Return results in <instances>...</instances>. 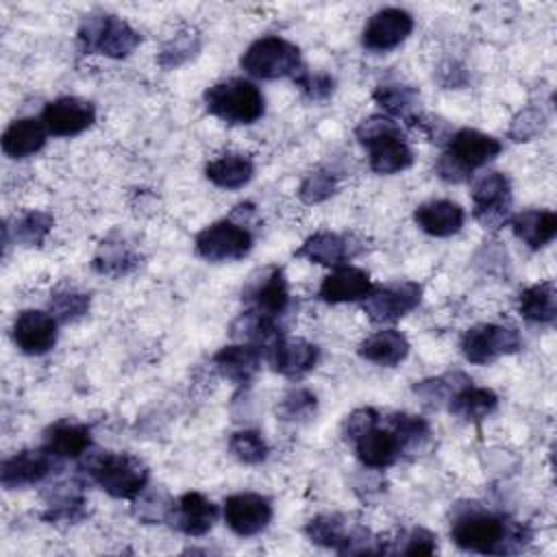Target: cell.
Wrapping results in <instances>:
<instances>
[{
	"label": "cell",
	"instance_id": "6da1fadb",
	"mask_svg": "<svg viewBox=\"0 0 557 557\" xmlns=\"http://www.w3.org/2000/svg\"><path fill=\"white\" fill-rule=\"evenodd\" d=\"M450 537L459 548L470 553L513 555L531 544L533 531L505 513L490 511L476 503H463L455 507Z\"/></svg>",
	"mask_w": 557,
	"mask_h": 557
},
{
	"label": "cell",
	"instance_id": "7a4b0ae2",
	"mask_svg": "<svg viewBox=\"0 0 557 557\" xmlns=\"http://www.w3.org/2000/svg\"><path fill=\"white\" fill-rule=\"evenodd\" d=\"M355 137L368 150L370 170L376 174H396L413 163V150L407 144L400 122L389 115H370L355 128Z\"/></svg>",
	"mask_w": 557,
	"mask_h": 557
},
{
	"label": "cell",
	"instance_id": "3957f363",
	"mask_svg": "<svg viewBox=\"0 0 557 557\" xmlns=\"http://www.w3.org/2000/svg\"><path fill=\"white\" fill-rule=\"evenodd\" d=\"M500 150L503 144L496 137L474 128H459L448 137L446 150L437 157L435 174L446 183H463L476 168L496 159Z\"/></svg>",
	"mask_w": 557,
	"mask_h": 557
},
{
	"label": "cell",
	"instance_id": "277c9868",
	"mask_svg": "<svg viewBox=\"0 0 557 557\" xmlns=\"http://www.w3.org/2000/svg\"><path fill=\"white\" fill-rule=\"evenodd\" d=\"M83 470L100 490L122 500H133L150 481L148 466L131 453H87Z\"/></svg>",
	"mask_w": 557,
	"mask_h": 557
},
{
	"label": "cell",
	"instance_id": "5b68a950",
	"mask_svg": "<svg viewBox=\"0 0 557 557\" xmlns=\"http://www.w3.org/2000/svg\"><path fill=\"white\" fill-rule=\"evenodd\" d=\"M305 533L339 555H379V535L344 513H320L307 522Z\"/></svg>",
	"mask_w": 557,
	"mask_h": 557
},
{
	"label": "cell",
	"instance_id": "8992f818",
	"mask_svg": "<svg viewBox=\"0 0 557 557\" xmlns=\"http://www.w3.org/2000/svg\"><path fill=\"white\" fill-rule=\"evenodd\" d=\"M202 100L211 115L228 124H252L265 113L263 94L246 78L220 81L205 91Z\"/></svg>",
	"mask_w": 557,
	"mask_h": 557
},
{
	"label": "cell",
	"instance_id": "52a82bcc",
	"mask_svg": "<svg viewBox=\"0 0 557 557\" xmlns=\"http://www.w3.org/2000/svg\"><path fill=\"white\" fill-rule=\"evenodd\" d=\"M139 41L141 35L126 20L111 13H89L78 26V44L85 54L124 59L139 46Z\"/></svg>",
	"mask_w": 557,
	"mask_h": 557
},
{
	"label": "cell",
	"instance_id": "ba28073f",
	"mask_svg": "<svg viewBox=\"0 0 557 557\" xmlns=\"http://www.w3.org/2000/svg\"><path fill=\"white\" fill-rule=\"evenodd\" d=\"M239 65L246 74L261 81L294 78L305 65L296 44L278 35H265L255 39L242 54Z\"/></svg>",
	"mask_w": 557,
	"mask_h": 557
},
{
	"label": "cell",
	"instance_id": "9c48e42d",
	"mask_svg": "<svg viewBox=\"0 0 557 557\" xmlns=\"http://www.w3.org/2000/svg\"><path fill=\"white\" fill-rule=\"evenodd\" d=\"M472 215L487 228L498 231L511 220V181L498 170H487L472 178Z\"/></svg>",
	"mask_w": 557,
	"mask_h": 557
},
{
	"label": "cell",
	"instance_id": "30bf717a",
	"mask_svg": "<svg viewBox=\"0 0 557 557\" xmlns=\"http://www.w3.org/2000/svg\"><path fill=\"white\" fill-rule=\"evenodd\" d=\"M196 252L211 263H226L244 259L252 246L255 237L246 222H235L233 218L218 220L205 226L194 239Z\"/></svg>",
	"mask_w": 557,
	"mask_h": 557
},
{
	"label": "cell",
	"instance_id": "8fae6325",
	"mask_svg": "<svg viewBox=\"0 0 557 557\" xmlns=\"http://www.w3.org/2000/svg\"><path fill=\"white\" fill-rule=\"evenodd\" d=\"M242 302L248 311L274 320L283 318L289 309V285L283 268L265 265L255 270L242 287Z\"/></svg>",
	"mask_w": 557,
	"mask_h": 557
},
{
	"label": "cell",
	"instance_id": "7c38bea8",
	"mask_svg": "<svg viewBox=\"0 0 557 557\" xmlns=\"http://www.w3.org/2000/svg\"><path fill=\"white\" fill-rule=\"evenodd\" d=\"M522 348V337L516 329L483 322L470 326L461 337V355L474 366H487L498 357L513 355Z\"/></svg>",
	"mask_w": 557,
	"mask_h": 557
},
{
	"label": "cell",
	"instance_id": "4fadbf2b",
	"mask_svg": "<svg viewBox=\"0 0 557 557\" xmlns=\"http://www.w3.org/2000/svg\"><path fill=\"white\" fill-rule=\"evenodd\" d=\"M422 300V285L416 281H392L374 285V289L361 300L363 313L379 324L396 322L413 311Z\"/></svg>",
	"mask_w": 557,
	"mask_h": 557
},
{
	"label": "cell",
	"instance_id": "5bb4252c",
	"mask_svg": "<svg viewBox=\"0 0 557 557\" xmlns=\"http://www.w3.org/2000/svg\"><path fill=\"white\" fill-rule=\"evenodd\" d=\"M272 500L257 492L231 494L224 500L222 516L226 527L239 537H252L268 529L272 520Z\"/></svg>",
	"mask_w": 557,
	"mask_h": 557
},
{
	"label": "cell",
	"instance_id": "9a60e30c",
	"mask_svg": "<svg viewBox=\"0 0 557 557\" xmlns=\"http://www.w3.org/2000/svg\"><path fill=\"white\" fill-rule=\"evenodd\" d=\"M413 30V15L400 7H385L370 15L361 30V46L370 52H387L400 46Z\"/></svg>",
	"mask_w": 557,
	"mask_h": 557
},
{
	"label": "cell",
	"instance_id": "2e32d148",
	"mask_svg": "<svg viewBox=\"0 0 557 557\" xmlns=\"http://www.w3.org/2000/svg\"><path fill=\"white\" fill-rule=\"evenodd\" d=\"M11 335L15 346L24 355H46L54 348L57 335H59V322L50 311L41 309H24L15 315Z\"/></svg>",
	"mask_w": 557,
	"mask_h": 557
},
{
	"label": "cell",
	"instance_id": "e0dca14e",
	"mask_svg": "<svg viewBox=\"0 0 557 557\" xmlns=\"http://www.w3.org/2000/svg\"><path fill=\"white\" fill-rule=\"evenodd\" d=\"M41 122L54 137H74L96 122V107L78 96H61L44 107Z\"/></svg>",
	"mask_w": 557,
	"mask_h": 557
},
{
	"label": "cell",
	"instance_id": "ac0fdd59",
	"mask_svg": "<svg viewBox=\"0 0 557 557\" xmlns=\"http://www.w3.org/2000/svg\"><path fill=\"white\" fill-rule=\"evenodd\" d=\"M359 252H361V242L357 237L339 235L331 231H318L309 235L294 255L318 265L339 268V265H346Z\"/></svg>",
	"mask_w": 557,
	"mask_h": 557
},
{
	"label": "cell",
	"instance_id": "d6986e66",
	"mask_svg": "<svg viewBox=\"0 0 557 557\" xmlns=\"http://www.w3.org/2000/svg\"><path fill=\"white\" fill-rule=\"evenodd\" d=\"M54 459L57 457H52L44 446L41 448H24L2 461L0 483L4 490L35 485L52 472Z\"/></svg>",
	"mask_w": 557,
	"mask_h": 557
},
{
	"label": "cell",
	"instance_id": "ffe728a7",
	"mask_svg": "<svg viewBox=\"0 0 557 557\" xmlns=\"http://www.w3.org/2000/svg\"><path fill=\"white\" fill-rule=\"evenodd\" d=\"M265 359L270 361L274 372H278L287 379H300L315 368V363L320 359V348L302 337L283 335L265 352Z\"/></svg>",
	"mask_w": 557,
	"mask_h": 557
},
{
	"label": "cell",
	"instance_id": "44dd1931",
	"mask_svg": "<svg viewBox=\"0 0 557 557\" xmlns=\"http://www.w3.org/2000/svg\"><path fill=\"white\" fill-rule=\"evenodd\" d=\"M261 359H263V352L257 346L237 342V344L222 346L211 357V363L218 370V374L231 381L233 385L248 387L261 370Z\"/></svg>",
	"mask_w": 557,
	"mask_h": 557
},
{
	"label": "cell",
	"instance_id": "7402d4cb",
	"mask_svg": "<svg viewBox=\"0 0 557 557\" xmlns=\"http://www.w3.org/2000/svg\"><path fill=\"white\" fill-rule=\"evenodd\" d=\"M220 516L218 505L200 492H185L174 500L170 524L189 537L207 535Z\"/></svg>",
	"mask_w": 557,
	"mask_h": 557
},
{
	"label": "cell",
	"instance_id": "603a6c76",
	"mask_svg": "<svg viewBox=\"0 0 557 557\" xmlns=\"http://www.w3.org/2000/svg\"><path fill=\"white\" fill-rule=\"evenodd\" d=\"M372 289H374V283L370 274L361 268L346 263V265L333 268V272L322 278L318 296L329 305H342V302L363 300Z\"/></svg>",
	"mask_w": 557,
	"mask_h": 557
},
{
	"label": "cell",
	"instance_id": "cb8c5ba5",
	"mask_svg": "<svg viewBox=\"0 0 557 557\" xmlns=\"http://www.w3.org/2000/svg\"><path fill=\"white\" fill-rule=\"evenodd\" d=\"M352 448H355L357 459L370 470L389 468L403 457L400 444H398L396 435L392 433V429L379 426V424H374L363 435H359L352 442Z\"/></svg>",
	"mask_w": 557,
	"mask_h": 557
},
{
	"label": "cell",
	"instance_id": "d4e9b609",
	"mask_svg": "<svg viewBox=\"0 0 557 557\" xmlns=\"http://www.w3.org/2000/svg\"><path fill=\"white\" fill-rule=\"evenodd\" d=\"M87 516V498L83 492V483L70 479L50 487L46 498L44 520L52 524H76Z\"/></svg>",
	"mask_w": 557,
	"mask_h": 557
},
{
	"label": "cell",
	"instance_id": "484cf974",
	"mask_svg": "<svg viewBox=\"0 0 557 557\" xmlns=\"http://www.w3.org/2000/svg\"><path fill=\"white\" fill-rule=\"evenodd\" d=\"M413 220L431 237H450L461 231L466 222V211L461 205L440 198V200H429L416 207Z\"/></svg>",
	"mask_w": 557,
	"mask_h": 557
},
{
	"label": "cell",
	"instance_id": "4316f807",
	"mask_svg": "<svg viewBox=\"0 0 557 557\" xmlns=\"http://www.w3.org/2000/svg\"><path fill=\"white\" fill-rule=\"evenodd\" d=\"M41 446L52 457H83L91 448V431L83 422H74L70 418L52 422L41 437Z\"/></svg>",
	"mask_w": 557,
	"mask_h": 557
},
{
	"label": "cell",
	"instance_id": "83f0119b",
	"mask_svg": "<svg viewBox=\"0 0 557 557\" xmlns=\"http://www.w3.org/2000/svg\"><path fill=\"white\" fill-rule=\"evenodd\" d=\"M509 226L527 248L540 250L555 239L557 215L550 209H522L518 213H511Z\"/></svg>",
	"mask_w": 557,
	"mask_h": 557
},
{
	"label": "cell",
	"instance_id": "f1b7e54d",
	"mask_svg": "<svg viewBox=\"0 0 557 557\" xmlns=\"http://www.w3.org/2000/svg\"><path fill=\"white\" fill-rule=\"evenodd\" d=\"M48 135L41 117H17L2 133V152L11 159H26L46 146Z\"/></svg>",
	"mask_w": 557,
	"mask_h": 557
},
{
	"label": "cell",
	"instance_id": "f546056e",
	"mask_svg": "<svg viewBox=\"0 0 557 557\" xmlns=\"http://www.w3.org/2000/svg\"><path fill=\"white\" fill-rule=\"evenodd\" d=\"M359 357L383 366V368H394L398 363H403L409 355V342L405 337V333L396 331V329H381L372 335H368L359 348H357Z\"/></svg>",
	"mask_w": 557,
	"mask_h": 557
},
{
	"label": "cell",
	"instance_id": "4dcf8cb0",
	"mask_svg": "<svg viewBox=\"0 0 557 557\" xmlns=\"http://www.w3.org/2000/svg\"><path fill=\"white\" fill-rule=\"evenodd\" d=\"M139 263H141L139 252L122 237L102 239L94 255V261H91V265L98 274H104L111 278H122V276L131 274Z\"/></svg>",
	"mask_w": 557,
	"mask_h": 557
},
{
	"label": "cell",
	"instance_id": "1f68e13d",
	"mask_svg": "<svg viewBox=\"0 0 557 557\" xmlns=\"http://www.w3.org/2000/svg\"><path fill=\"white\" fill-rule=\"evenodd\" d=\"M372 98L389 117L403 120L409 126L422 113L418 89L411 85H405V83H381L372 91Z\"/></svg>",
	"mask_w": 557,
	"mask_h": 557
},
{
	"label": "cell",
	"instance_id": "d6a6232c",
	"mask_svg": "<svg viewBox=\"0 0 557 557\" xmlns=\"http://www.w3.org/2000/svg\"><path fill=\"white\" fill-rule=\"evenodd\" d=\"M446 407L455 418L476 424V422L485 420L490 413H494V409L498 407V396H496V392H492L487 387L468 383L450 396Z\"/></svg>",
	"mask_w": 557,
	"mask_h": 557
},
{
	"label": "cell",
	"instance_id": "836d02e7",
	"mask_svg": "<svg viewBox=\"0 0 557 557\" xmlns=\"http://www.w3.org/2000/svg\"><path fill=\"white\" fill-rule=\"evenodd\" d=\"M205 176L222 189H239L255 176V163L244 152H226L205 165Z\"/></svg>",
	"mask_w": 557,
	"mask_h": 557
},
{
	"label": "cell",
	"instance_id": "e575fe53",
	"mask_svg": "<svg viewBox=\"0 0 557 557\" xmlns=\"http://www.w3.org/2000/svg\"><path fill=\"white\" fill-rule=\"evenodd\" d=\"M518 311L535 324H553L557 318V289L553 281H540L518 294Z\"/></svg>",
	"mask_w": 557,
	"mask_h": 557
},
{
	"label": "cell",
	"instance_id": "d590c367",
	"mask_svg": "<svg viewBox=\"0 0 557 557\" xmlns=\"http://www.w3.org/2000/svg\"><path fill=\"white\" fill-rule=\"evenodd\" d=\"M385 422L392 429V433L396 435L403 455H418L426 448V444L431 440V426L424 418L405 413V411H396V413H389L385 418Z\"/></svg>",
	"mask_w": 557,
	"mask_h": 557
},
{
	"label": "cell",
	"instance_id": "8d00e7d4",
	"mask_svg": "<svg viewBox=\"0 0 557 557\" xmlns=\"http://www.w3.org/2000/svg\"><path fill=\"white\" fill-rule=\"evenodd\" d=\"M437 550V535L429 529L413 527L403 529L396 535H379V555L400 553V555H431Z\"/></svg>",
	"mask_w": 557,
	"mask_h": 557
},
{
	"label": "cell",
	"instance_id": "74e56055",
	"mask_svg": "<svg viewBox=\"0 0 557 557\" xmlns=\"http://www.w3.org/2000/svg\"><path fill=\"white\" fill-rule=\"evenodd\" d=\"M174 500L176 498H170V494L161 487H144L133 498V513L137 520L146 524L170 522L174 511Z\"/></svg>",
	"mask_w": 557,
	"mask_h": 557
},
{
	"label": "cell",
	"instance_id": "f35d334b",
	"mask_svg": "<svg viewBox=\"0 0 557 557\" xmlns=\"http://www.w3.org/2000/svg\"><path fill=\"white\" fill-rule=\"evenodd\" d=\"M472 383L468 376H463L461 372H448V374H442V376H433V379H424L420 383L413 385V394H418V398L435 409V407H442L450 400V396L461 389L463 385Z\"/></svg>",
	"mask_w": 557,
	"mask_h": 557
},
{
	"label": "cell",
	"instance_id": "ab89813d",
	"mask_svg": "<svg viewBox=\"0 0 557 557\" xmlns=\"http://www.w3.org/2000/svg\"><path fill=\"white\" fill-rule=\"evenodd\" d=\"M89 305H91V298L89 294L76 289V287H57L52 294H50V313L57 318V322H76L81 318L87 315L89 311Z\"/></svg>",
	"mask_w": 557,
	"mask_h": 557
},
{
	"label": "cell",
	"instance_id": "60d3db41",
	"mask_svg": "<svg viewBox=\"0 0 557 557\" xmlns=\"http://www.w3.org/2000/svg\"><path fill=\"white\" fill-rule=\"evenodd\" d=\"M200 50V35L194 28H183L178 33H174L161 48L159 52V65L165 70L178 67L185 61H189L196 52Z\"/></svg>",
	"mask_w": 557,
	"mask_h": 557
},
{
	"label": "cell",
	"instance_id": "b9f144b4",
	"mask_svg": "<svg viewBox=\"0 0 557 557\" xmlns=\"http://www.w3.org/2000/svg\"><path fill=\"white\" fill-rule=\"evenodd\" d=\"M228 453L239 461V463H246V466H257L261 461L268 459L270 455V446L268 442L263 440V435L255 429H242V431H235L228 440Z\"/></svg>",
	"mask_w": 557,
	"mask_h": 557
},
{
	"label": "cell",
	"instance_id": "7bdbcfd3",
	"mask_svg": "<svg viewBox=\"0 0 557 557\" xmlns=\"http://www.w3.org/2000/svg\"><path fill=\"white\" fill-rule=\"evenodd\" d=\"M52 224H54V218L48 211L30 209L20 218H15L13 237L22 246H41L48 233L52 231Z\"/></svg>",
	"mask_w": 557,
	"mask_h": 557
},
{
	"label": "cell",
	"instance_id": "ee69618b",
	"mask_svg": "<svg viewBox=\"0 0 557 557\" xmlns=\"http://www.w3.org/2000/svg\"><path fill=\"white\" fill-rule=\"evenodd\" d=\"M318 411V398L311 389H289L276 405V416L285 422H307Z\"/></svg>",
	"mask_w": 557,
	"mask_h": 557
},
{
	"label": "cell",
	"instance_id": "f6af8a7d",
	"mask_svg": "<svg viewBox=\"0 0 557 557\" xmlns=\"http://www.w3.org/2000/svg\"><path fill=\"white\" fill-rule=\"evenodd\" d=\"M339 187V181H337V174L326 170V168H315L311 170L300 187H298V198L305 202V205H318V202H324L326 198H331Z\"/></svg>",
	"mask_w": 557,
	"mask_h": 557
},
{
	"label": "cell",
	"instance_id": "bcb514c9",
	"mask_svg": "<svg viewBox=\"0 0 557 557\" xmlns=\"http://www.w3.org/2000/svg\"><path fill=\"white\" fill-rule=\"evenodd\" d=\"M296 87H300L302 96L311 102H324L335 91V78L329 72H311L302 67L294 78Z\"/></svg>",
	"mask_w": 557,
	"mask_h": 557
},
{
	"label": "cell",
	"instance_id": "7dc6e473",
	"mask_svg": "<svg viewBox=\"0 0 557 557\" xmlns=\"http://www.w3.org/2000/svg\"><path fill=\"white\" fill-rule=\"evenodd\" d=\"M544 122H546V115L542 109L527 107L513 115L509 126V137L513 141H529L544 128Z\"/></svg>",
	"mask_w": 557,
	"mask_h": 557
},
{
	"label": "cell",
	"instance_id": "c3c4849f",
	"mask_svg": "<svg viewBox=\"0 0 557 557\" xmlns=\"http://www.w3.org/2000/svg\"><path fill=\"white\" fill-rule=\"evenodd\" d=\"M381 416L374 407H357L352 409L344 422H342V437L352 444L359 435H363L368 429H372L374 424H379Z\"/></svg>",
	"mask_w": 557,
	"mask_h": 557
}]
</instances>
